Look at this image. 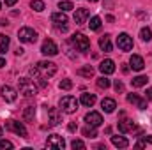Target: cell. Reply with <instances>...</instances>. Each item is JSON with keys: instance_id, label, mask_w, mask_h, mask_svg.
I'll list each match as a JSON object with an SVG mask.
<instances>
[{"instance_id": "cell-41", "label": "cell", "mask_w": 152, "mask_h": 150, "mask_svg": "<svg viewBox=\"0 0 152 150\" xmlns=\"http://www.w3.org/2000/svg\"><path fill=\"white\" fill-rule=\"evenodd\" d=\"M67 129H69L71 133H73V131H76V124H69V127H67Z\"/></svg>"}, {"instance_id": "cell-34", "label": "cell", "mask_w": 152, "mask_h": 150, "mask_svg": "<svg viewBox=\"0 0 152 150\" xmlns=\"http://www.w3.org/2000/svg\"><path fill=\"white\" fill-rule=\"evenodd\" d=\"M147 143H152V136H145V138H142V140L136 143V147H138V149H142V147H145Z\"/></svg>"}, {"instance_id": "cell-6", "label": "cell", "mask_w": 152, "mask_h": 150, "mask_svg": "<svg viewBox=\"0 0 152 150\" xmlns=\"http://www.w3.org/2000/svg\"><path fill=\"white\" fill-rule=\"evenodd\" d=\"M51 23H53V27H55L57 30H60V32H66V30H67V16H66L62 11L51 14Z\"/></svg>"}, {"instance_id": "cell-20", "label": "cell", "mask_w": 152, "mask_h": 150, "mask_svg": "<svg viewBox=\"0 0 152 150\" xmlns=\"http://www.w3.org/2000/svg\"><path fill=\"white\" fill-rule=\"evenodd\" d=\"M80 103H81L85 108H92V106L96 104V95H94V94H81Z\"/></svg>"}, {"instance_id": "cell-28", "label": "cell", "mask_w": 152, "mask_h": 150, "mask_svg": "<svg viewBox=\"0 0 152 150\" xmlns=\"http://www.w3.org/2000/svg\"><path fill=\"white\" fill-rule=\"evenodd\" d=\"M110 85H112V81L106 78V74L101 76V78H97V87H99V88H104V90H106V88H110Z\"/></svg>"}, {"instance_id": "cell-36", "label": "cell", "mask_w": 152, "mask_h": 150, "mask_svg": "<svg viewBox=\"0 0 152 150\" xmlns=\"http://www.w3.org/2000/svg\"><path fill=\"white\" fill-rule=\"evenodd\" d=\"M71 147H73V149H85V143H83V141H81V140H73V143H71Z\"/></svg>"}, {"instance_id": "cell-24", "label": "cell", "mask_w": 152, "mask_h": 150, "mask_svg": "<svg viewBox=\"0 0 152 150\" xmlns=\"http://www.w3.org/2000/svg\"><path fill=\"white\" fill-rule=\"evenodd\" d=\"M147 81H149V78H147V76H136V78H133V79H131V85H133L134 88H140V87H145V85H147Z\"/></svg>"}, {"instance_id": "cell-27", "label": "cell", "mask_w": 152, "mask_h": 150, "mask_svg": "<svg viewBox=\"0 0 152 150\" xmlns=\"http://www.w3.org/2000/svg\"><path fill=\"white\" fill-rule=\"evenodd\" d=\"M58 9H60L62 12H66V11H73L75 5H73V2H69V0H60V2H58Z\"/></svg>"}, {"instance_id": "cell-37", "label": "cell", "mask_w": 152, "mask_h": 150, "mask_svg": "<svg viewBox=\"0 0 152 150\" xmlns=\"http://www.w3.org/2000/svg\"><path fill=\"white\" fill-rule=\"evenodd\" d=\"M115 90H117V92H124V85H122V81H120V79H117V81H115Z\"/></svg>"}, {"instance_id": "cell-33", "label": "cell", "mask_w": 152, "mask_h": 150, "mask_svg": "<svg viewBox=\"0 0 152 150\" xmlns=\"http://www.w3.org/2000/svg\"><path fill=\"white\" fill-rule=\"evenodd\" d=\"M83 134H85V136H88V138H96V136H97V133H96V127H92V125L85 127V129H83Z\"/></svg>"}, {"instance_id": "cell-40", "label": "cell", "mask_w": 152, "mask_h": 150, "mask_svg": "<svg viewBox=\"0 0 152 150\" xmlns=\"http://www.w3.org/2000/svg\"><path fill=\"white\" fill-rule=\"evenodd\" d=\"M4 66H5V58H4V57H2V55H0V69H2V67H4Z\"/></svg>"}, {"instance_id": "cell-25", "label": "cell", "mask_w": 152, "mask_h": 150, "mask_svg": "<svg viewBox=\"0 0 152 150\" xmlns=\"http://www.w3.org/2000/svg\"><path fill=\"white\" fill-rule=\"evenodd\" d=\"M34 117H36V108H34V106H27V108L23 110V120L32 122Z\"/></svg>"}, {"instance_id": "cell-17", "label": "cell", "mask_w": 152, "mask_h": 150, "mask_svg": "<svg viewBox=\"0 0 152 150\" xmlns=\"http://www.w3.org/2000/svg\"><path fill=\"white\" fill-rule=\"evenodd\" d=\"M99 71L103 73V74H113L115 73V62L113 60H110V58H106V60H103L101 62V66H99Z\"/></svg>"}, {"instance_id": "cell-38", "label": "cell", "mask_w": 152, "mask_h": 150, "mask_svg": "<svg viewBox=\"0 0 152 150\" xmlns=\"http://www.w3.org/2000/svg\"><path fill=\"white\" fill-rule=\"evenodd\" d=\"M4 2H5V5H7V7H12V5H16V2H18V0H4Z\"/></svg>"}, {"instance_id": "cell-16", "label": "cell", "mask_w": 152, "mask_h": 150, "mask_svg": "<svg viewBox=\"0 0 152 150\" xmlns=\"http://www.w3.org/2000/svg\"><path fill=\"white\" fill-rule=\"evenodd\" d=\"M134 122L133 120H129V118H122V120H118V131L120 133H131V131H134Z\"/></svg>"}, {"instance_id": "cell-23", "label": "cell", "mask_w": 152, "mask_h": 150, "mask_svg": "<svg viewBox=\"0 0 152 150\" xmlns=\"http://www.w3.org/2000/svg\"><path fill=\"white\" fill-rule=\"evenodd\" d=\"M9 44H11V39L7 37L5 34H0V55H4L9 50Z\"/></svg>"}, {"instance_id": "cell-8", "label": "cell", "mask_w": 152, "mask_h": 150, "mask_svg": "<svg viewBox=\"0 0 152 150\" xmlns=\"http://www.w3.org/2000/svg\"><path fill=\"white\" fill-rule=\"evenodd\" d=\"M46 147H48V149L64 150L66 149V140H64L60 134H51V136H48V140H46Z\"/></svg>"}, {"instance_id": "cell-3", "label": "cell", "mask_w": 152, "mask_h": 150, "mask_svg": "<svg viewBox=\"0 0 152 150\" xmlns=\"http://www.w3.org/2000/svg\"><path fill=\"white\" fill-rule=\"evenodd\" d=\"M18 39L21 42H25V44H34L37 41V32L34 28H30V27H21L18 30Z\"/></svg>"}, {"instance_id": "cell-4", "label": "cell", "mask_w": 152, "mask_h": 150, "mask_svg": "<svg viewBox=\"0 0 152 150\" xmlns=\"http://www.w3.org/2000/svg\"><path fill=\"white\" fill-rule=\"evenodd\" d=\"M78 101H76V97L73 95H64L62 99H60V110L62 113H67V115H71V113H75L78 110Z\"/></svg>"}, {"instance_id": "cell-14", "label": "cell", "mask_w": 152, "mask_h": 150, "mask_svg": "<svg viewBox=\"0 0 152 150\" xmlns=\"http://www.w3.org/2000/svg\"><path fill=\"white\" fill-rule=\"evenodd\" d=\"M129 66H131L133 71H143L145 62H143V58H142L140 55H131V58H129Z\"/></svg>"}, {"instance_id": "cell-18", "label": "cell", "mask_w": 152, "mask_h": 150, "mask_svg": "<svg viewBox=\"0 0 152 150\" xmlns=\"http://www.w3.org/2000/svg\"><path fill=\"white\" fill-rule=\"evenodd\" d=\"M90 16V12L87 11V9H76L75 12V23L76 25H83L85 21H87V18Z\"/></svg>"}, {"instance_id": "cell-29", "label": "cell", "mask_w": 152, "mask_h": 150, "mask_svg": "<svg viewBox=\"0 0 152 150\" xmlns=\"http://www.w3.org/2000/svg\"><path fill=\"white\" fill-rule=\"evenodd\" d=\"M78 74H80V76H85V78H90V76L94 74V67H92V66H85V67L78 69Z\"/></svg>"}, {"instance_id": "cell-43", "label": "cell", "mask_w": 152, "mask_h": 150, "mask_svg": "<svg viewBox=\"0 0 152 150\" xmlns=\"http://www.w3.org/2000/svg\"><path fill=\"white\" fill-rule=\"evenodd\" d=\"M0 136H2V127H0Z\"/></svg>"}, {"instance_id": "cell-44", "label": "cell", "mask_w": 152, "mask_h": 150, "mask_svg": "<svg viewBox=\"0 0 152 150\" xmlns=\"http://www.w3.org/2000/svg\"><path fill=\"white\" fill-rule=\"evenodd\" d=\"M0 9H2V4H0Z\"/></svg>"}, {"instance_id": "cell-30", "label": "cell", "mask_w": 152, "mask_h": 150, "mask_svg": "<svg viewBox=\"0 0 152 150\" xmlns=\"http://www.w3.org/2000/svg\"><path fill=\"white\" fill-rule=\"evenodd\" d=\"M140 37H142V41H147V42H149V41L152 39L151 28H149V27H143V28L140 30Z\"/></svg>"}, {"instance_id": "cell-15", "label": "cell", "mask_w": 152, "mask_h": 150, "mask_svg": "<svg viewBox=\"0 0 152 150\" xmlns=\"http://www.w3.org/2000/svg\"><path fill=\"white\" fill-rule=\"evenodd\" d=\"M48 115H50V118H48V125H58L60 122H62V110L58 111L57 108H51L50 111H48Z\"/></svg>"}, {"instance_id": "cell-32", "label": "cell", "mask_w": 152, "mask_h": 150, "mask_svg": "<svg viewBox=\"0 0 152 150\" xmlns=\"http://www.w3.org/2000/svg\"><path fill=\"white\" fill-rule=\"evenodd\" d=\"M58 87H60V90H71L73 88V81L71 79H62L58 83Z\"/></svg>"}, {"instance_id": "cell-5", "label": "cell", "mask_w": 152, "mask_h": 150, "mask_svg": "<svg viewBox=\"0 0 152 150\" xmlns=\"http://www.w3.org/2000/svg\"><path fill=\"white\" fill-rule=\"evenodd\" d=\"M71 42H73V46L78 51H88L90 50V41H88V37H85V34H81V32L75 34L71 37Z\"/></svg>"}, {"instance_id": "cell-2", "label": "cell", "mask_w": 152, "mask_h": 150, "mask_svg": "<svg viewBox=\"0 0 152 150\" xmlns=\"http://www.w3.org/2000/svg\"><path fill=\"white\" fill-rule=\"evenodd\" d=\"M18 92L25 97H34L37 94V87L30 78H20L18 79Z\"/></svg>"}, {"instance_id": "cell-35", "label": "cell", "mask_w": 152, "mask_h": 150, "mask_svg": "<svg viewBox=\"0 0 152 150\" xmlns=\"http://www.w3.org/2000/svg\"><path fill=\"white\" fill-rule=\"evenodd\" d=\"M14 145L9 141V140H0V150H5V149H12Z\"/></svg>"}, {"instance_id": "cell-26", "label": "cell", "mask_w": 152, "mask_h": 150, "mask_svg": "<svg viewBox=\"0 0 152 150\" xmlns=\"http://www.w3.org/2000/svg\"><path fill=\"white\" fill-rule=\"evenodd\" d=\"M101 18L99 16H92L90 18V21H88V27H90V30H94V32H97L99 28H101Z\"/></svg>"}, {"instance_id": "cell-13", "label": "cell", "mask_w": 152, "mask_h": 150, "mask_svg": "<svg viewBox=\"0 0 152 150\" xmlns=\"http://www.w3.org/2000/svg\"><path fill=\"white\" fill-rule=\"evenodd\" d=\"M127 101L131 104H134L138 110H147V99L140 97L138 94H127Z\"/></svg>"}, {"instance_id": "cell-11", "label": "cell", "mask_w": 152, "mask_h": 150, "mask_svg": "<svg viewBox=\"0 0 152 150\" xmlns=\"http://www.w3.org/2000/svg\"><path fill=\"white\" fill-rule=\"evenodd\" d=\"M0 94H2V97H4L5 103H14L16 97H18V92H16L12 87H9V85H4V87L0 88Z\"/></svg>"}, {"instance_id": "cell-22", "label": "cell", "mask_w": 152, "mask_h": 150, "mask_svg": "<svg viewBox=\"0 0 152 150\" xmlns=\"http://www.w3.org/2000/svg\"><path fill=\"white\" fill-rule=\"evenodd\" d=\"M99 48H101L103 51H106V53H108V51H112V48H113V46H112L110 36H103V37L99 39Z\"/></svg>"}, {"instance_id": "cell-1", "label": "cell", "mask_w": 152, "mask_h": 150, "mask_svg": "<svg viewBox=\"0 0 152 150\" xmlns=\"http://www.w3.org/2000/svg\"><path fill=\"white\" fill-rule=\"evenodd\" d=\"M55 73H57V66L53 62H48V60H41L34 67H30V74L37 79L41 87H46V79L51 78Z\"/></svg>"}, {"instance_id": "cell-42", "label": "cell", "mask_w": 152, "mask_h": 150, "mask_svg": "<svg viewBox=\"0 0 152 150\" xmlns=\"http://www.w3.org/2000/svg\"><path fill=\"white\" fill-rule=\"evenodd\" d=\"M90 2H99V0H90Z\"/></svg>"}, {"instance_id": "cell-21", "label": "cell", "mask_w": 152, "mask_h": 150, "mask_svg": "<svg viewBox=\"0 0 152 150\" xmlns=\"http://www.w3.org/2000/svg\"><path fill=\"white\" fill-rule=\"evenodd\" d=\"M112 143H113V147H117V149H127L129 147V141L124 136H112Z\"/></svg>"}, {"instance_id": "cell-31", "label": "cell", "mask_w": 152, "mask_h": 150, "mask_svg": "<svg viewBox=\"0 0 152 150\" xmlns=\"http://www.w3.org/2000/svg\"><path fill=\"white\" fill-rule=\"evenodd\" d=\"M30 7H32L34 11L41 12V11H44V2H42V0H32V2H30Z\"/></svg>"}, {"instance_id": "cell-39", "label": "cell", "mask_w": 152, "mask_h": 150, "mask_svg": "<svg viewBox=\"0 0 152 150\" xmlns=\"http://www.w3.org/2000/svg\"><path fill=\"white\" fill-rule=\"evenodd\" d=\"M147 95H145V99L147 101H152V88H147V92H145Z\"/></svg>"}, {"instance_id": "cell-7", "label": "cell", "mask_w": 152, "mask_h": 150, "mask_svg": "<svg viewBox=\"0 0 152 150\" xmlns=\"http://www.w3.org/2000/svg\"><path fill=\"white\" fill-rule=\"evenodd\" d=\"M5 129L7 131H11V133H14V134H18V136H21V138H28L27 134V129H25V125L21 124V122H18V120H9L7 124H5Z\"/></svg>"}, {"instance_id": "cell-12", "label": "cell", "mask_w": 152, "mask_h": 150, "mask_svg": "<svg viewBox=\"0 0 152 150\" xmlns=\"http://www.w3.org/2000/svg\"><path fill=\"white\" fill-rule=\"evenodd\" d=\"M85 122H87V125L99 127L103 124V117H101V113H97V111H88L85 115Z\"/></svg>"}, {"instance_id": "cell-19", "label": "cell", "mask_w": 152, "mask_h": 150, "mask_svg": "<svg viewBox=\"0 0 152 150\" xmlns=\"http://www.w3.org/2000/svg\"><path fill=\"white\" fill-rule=\"evenodd\" d=\"M101 108H103V111H106V113H113L115 108H117V103H115V99L104 97V99L101 101Z\"/></svg>"}, {"instance_id": "cell-9", "label": "cell", "mask_w": 152, "mask_h": 150, "mask_svg": "<svg viewBox=\"0 0 152 150\" xmlns=\"http://www.w3.org/2000/svg\"><path fill=\"white\" fill-rule=\"evenodd\" d=\"M117 46H118V50H122V51H131L133 50V37L129 36V34H120L118 37H117Z\"/></svg>"}, {"instance_id": "cell-10", "label": "cell", "mask_w": 152, "mask_h": 150, "mask_svg": "<svg viewBox=\"0 0 152 150\" xmlns=\"http://www.w3.org/2000/svg\"><path fill=\"white\" fill-rule=\"evenodd\" d=\"M41 53L46 55V57H55V55L58 53V48H57V44H55L51 39H46V41L42 42V46H41Z\"/></svg>"}]
</instances>
